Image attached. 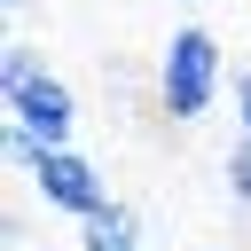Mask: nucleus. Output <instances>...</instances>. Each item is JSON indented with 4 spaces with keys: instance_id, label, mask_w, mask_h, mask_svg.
<instances>
[{
    "instance_id": "obj_9",
    "label": "nucleus",
    "mask_w": 251,
    "mask_h": 251,
    "mask_svg": "<svg viewBox=\"0 0 251 251\" xmlns=\"http://www.w3.org/2000/svg\"><path fill=\"white\" fill-rule=\"evenodd\" d=\"M0 8H24V0H0Z\"/></svg>"
},
{
    "instance_id": "obj_3",
    "label": "nucleus",
    "mask_w": 251,
    "mask_h": 251,
    "mask_svg": "<svg viewBox=\"0 0 251 251\" xmlns=\"http://www.w3.org/2000/svg\"><path fill=\"white\" fill-rule=\"evenodd\" d=\"M8 102V126H24L39 149H71V126H78V94L55 78V71H39L31 86H16V94H0Z\"/></svg>"
},
{
    "instance_id": "obj_6",
    "label": "nucleus",
    "mask_w": 251,
    "mask_h": 251,
    "mask_svg": "<svg viewBox=\"0 0 251 251\" xmlns=\"http://www.w3.org/2000/svg\"><path fill=\"white\" fill-rule=\"evenodd\" d=\"M0 157H8L16 173H39V157H47V149H39V141H31L24 126H8V133H0Z\"/></svg>"
},
{
    "instance_id": "obj_4",
    "label": "nucleus",
    "mask_w": 251,
    "mask_h": 251,
    "mask_svg": "<svg viewBox=\"0 0 251 251\" xmlns=\"http://www.w3.org/2000/svg\"><path fill=\"white\" fill-rule=\"evenodd\" d=\"M78 251H149V243H141V220H133L126 204H110L102 220H86V235H78Z\"/></svg>"
},
{
    "instance_id": "obj_7",
    "label": "nucleus",
    "mask_w": 251,
    "mask_h": 251,
    "mask_svg": "<svg viewBox=\"0 0 251 251\" xmlns=\"http://www.w3.org/2000/svg\"><path fill=\"white\" fill-rule=\"evenodd\" d=\"M227 196L251 212V141H235V149H227Z\"/></svg>"
},
{
    "instance_id": "obj_8",
    "label": "nucleus",
    "mask_w": 251,
    "mask_h": 251,
    "mask_svg": "<svg viewBox=\"0 0 251 251\" xmlns=\"http://www.w3.org/2000/svg\"><path fill=\"white\" fill-rule=\"evenodd\" d=\"M227 94H235V118H243V141H251V71H243V78H235Z\"/></svg>"
},
{
    "instance_id": "obj_1",
    "label": "nucleus",
    "mask_w": 251,
    "mask_h": 251,
    "mask_svg": "<svg viewBox=\"0 0 251 251\" xmlns=\"http://www.w3.org/2000/svg\"><path fill=\"white\" fill-rule=\"evenodd\" d=\"M212 94H220V39L204 24H180L165 39V55H157V110L180 118V126H196L212 110Z\"/></svg>"
},
{
    "instance_id": "obj_5",
    "label": "nucleus",
    "mask_w": 251,
    "mask_h": 251,
    "mask_svg": "<svg viewBox=\"0 0 251 251\" xmlns=\"http://www.w3.org/2000/svg\"><path fill=\"white\" fill-rule=\"evenodd\" d=\"M39 71H47V63H39V55L24 47V39H8V47H0V94H16V86H31Z\"/></svg>"
},
{
    "instance_id": "obj_2",
    "label": "nucleus",
    "mask_w": 251,
    "mask_h": 251,
    "mask_svg": "<svg viewBox=\"0 0 251 251\" xmlns=\"http://www.w3.org/2000/svg\"><path fill=\"white\" fill-rule=\"evenodd\" d=\"M31 188H39V204H47V212H71L78 227L110 212V180H102L78 149H47V157H39V173H31Z\"/></svg>"
}]
</instances>
